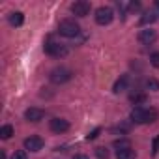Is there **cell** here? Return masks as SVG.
Wrapping results in <instances>:
<instances>
[{
    "label": "cell",
    "instance_id": "9",
    "mask_svg": "<svg viewBox=\"0 0 159 159\" xmlns=\"http://www.w3.org/2000/svg\"><path fill=\"white\" fill-rule=\"evenodd\" d=\"M137 39H139L142 45H150V43H153V41L157 39V34H155V30H152V28H144V30L139 32Z\"/></svg>",
    "mask_w": 159,
    "mask_h": 159
},
{
    "label": "cell",
    "instance_id": "17",
    "mask_svg": "<svg viewBox=\"0 0 159 159\" xmlns=\"http://www.w3.org/2000/svg\"><path fill=\"white\" fill-rule=\"evenodd\" d=\"M146 88L153 90V92H159V81H157V79H148V81H146Z\"/></svg>",
    "mask_w": 159,
    "mask_h": 159
},
{
    "label": "cell",
    "instance_id": "13",
    "mask_svg": "<svg viewBox=\"0 0 159 159\" xmlns=\"http://www.w3.org/2000/svg\"><path fill=\"white\" fill-rule=\"evenodd\" d=\"M129 101H131L133 105H142V103L148 101V96H146L144 92H133V94L129 96Z\"/></svg>",
    "mask_w": 159,
    "mask_h": 159
},
{
    "label": "cell",
    "instance_id": "4",
    "mask_svg": "<svg viewBox=\"0 0 159 159\" xmlns=\"http://www.w3.org/2000/svg\"><path fill=\"white\" fill-rule=\"evenodd\" d=\"M43 49H45V52L49 56H54V58H60V56L67 54V47L62 45V43H58V41H47L43 45Z\"/></svg>",
    "mask_w": 159,
    "mask_h": 159
},
{
    "label": "cell",
    "instance_id": "8",
    "mask_svg": "<svg viewBox=\"0 0 159 159\" xmlns=\"http://www.w3.org/2000/svg\"><path fill=\"white\" fill-rule=\"evenodd\" d=\"M49 127H51L52 133H58L60 135V133H66L69 129V122L64 120V118H52L51 124H49Z\"/></svg>",
    "mask_w": 159,
    "mask_h": 159
},
{
    "label": "cell",
    "instance_id": "26",
    "mask_svg": "<svg viewBox=\"0 0 159 159\" xmlns=\"http://www.w3.org/2000/svg\"><path fill=\"white\" fill-rule=\"evenodd\" d=\"M155 13L159 15V0H157V2H155Z\"/></svg>",
    "mask_w": 159,
    "mask_h": 159
},
{
    "label": "cell",
    "instance_id": "3",
    "mask_svg": "<svg viewBox=\"0 0 159 159\" xmlns=\"http://www.w3.org/2000/svg\"><path fill=\"white\" fill-rule=\"evenodd\" d=\"M96 23L98 25H101V26H105V25H111L112 23V19H114V11H112V8H109V6H101V8H98L96 10Z\"/></svg>",
    "mask_w": 159,
    "mask_h": 159
},
{
    "label": "cell",
    "instance_id": "18",
    "mask_svg": "<svg viewBox=\"0 0 159 159\" xmlns=\"http://www.w3.org/2000/svg\"><path fill=\"white\" fill-rule=\"evenodd\" d=\"M96 155H98V159H109V150L107 148H96Z\"/></svg>",
    "mask_w": 159,
    "mask_h": 159
},
{
    "label": "cell",
    "instance_id": "7",
    "mask_svg": "<svg viewBox=\"0 0 159 159\" xmlns=\"http://www.w3.org/2000/svg\"><path fill=\"white\" fill-rule=\"evenodd\" d=\"M25 150H28V152H39L41 148H43V139L41 137H36V135H32V137H28V139H25Z\"/></svg>",
    "mask_w": 159,
    "mask_h": 159
},
{
    "label": "cell",
    "instance_id": "25",
    "mask_svg": "<svg viewBox=\"0 0 159 159\" xmlns=\"http://www.w3.org/2000/svg\"><path fill=\"white\" fill-rule=\"evenodd\" d=\"M73 159H88V155H83V153H79V155H75Z\"/></svg>",
    "mask_w": 159,
    "mask_h": 159
},
{
    "label": "cell",
    "instance_id": "23",
    "mask_svg": "<svg viewBox=\"0 0 159 159\" xmlns=\"http://www.w3.org/2000/svg\"><path fill=\"white\" fill-rule=\"evenodd\" d=\"M11 159H28V157H26V152H25V150H17V152L11 155Z\"/></svg>",
    "mask_w": 159,
    "mask_h": 159
},
{
    "label": "cell",
    "instance_id": "11",
    "mask_svg": "<svg viewBox=\"0 0 159 159\" xmlns=\"http://www.w3.org/2000/svg\"><path fill=\"white\" fill-rule=\"evenodd\" d=\"M127 83H129V77L127 75H122L118 81L114 83V86H112V92L114 94H120V92H124L125 88H127Z\"/></svg>",
    "mask_w": 159,
    "mask_h": 159
},
{
    "label": "cell",
    "instance_id": "10",
    "mask_svg": "<svg viewBox=\"0 0 159 159\" xmlns=\"http://www.w3.org/2000/svg\"><path fill=\"white\" fill-rule=\"evenodd\" d=\"M43 116H45V111L38 109V107H30L25 111V118L28 122H39V120H43Z\"/></svg>",
    "mask_w": 159,
    "mask_h": 159
},
{
    "label": "cell",
    "instance_id": "21",
    "mask_svg": "<svg viewBox=\"0 0 159 159\" xmlns=\"http://www.w3.org/2000/svg\"><path fill=\"white\" fill-rule=\"evenodd\" d=\"M99 133H101V127H96L94 131H90V133L86 135V140H94V139H98V137H99Z\"/></svg>",
    "mask_w": 159,
    "mask_h": 159
},
{
    "label": "cell",
    "instance_id": "24",
    "mask_svg": "<svg viewBox=\"0 0 159 159\" xmlns=\"http://www.w3.org/2000/svg\"><path fill=\"white\" fill-rule=\"evenodd\" d=\"M140 10V4L139 2H131L129 4V11H139Z\"/></svg>",
    "mask_w": 159,
    "mask_h": 159
},
{
    "label": "cell",
    "instance_id": "22",
    "mask_svg": "<svg viewBox=\"0 0 159 159\" xmlns=\"http://www.w3.org/2000/svg\"><path fill=\"white\" fill-rule=\"evenodd\" d=\"M150 64L153 67H159V52H152L150 54Z\"/></svg>",
    "mask_w": 159,
    "mask_h": 159
},
{
    "label": "cell",
    "instance_id": "1",
    "mask_svg": "<svg viewBox=\"0 0 159 159\" xmlns=\"http://www.w3.org/2000/svg\"><path fill=\"white\" fill-rule=\"evenodd\" d=\"M157 118H159V112L155 109L135 107L131 111V122H135V124H153Z\"/></svg>",
    "mask_w": 159,
    "mask_h": 159
},
{
    "label": "cell",
    "instance_id": "6",
    "mask_svg": "<svg viewBox=\"0 0 159 159\" xmlns=\"http://www.w3.org/2000/svg\"><path fill=\"white\" fill-rule=\"evenodd\" d=\"M71 13L75 17H86L90 13V4L84 2V0H79V2H73L71 4Z\"/></svg>",
    "mask_w": 159,
    "mask_h": 159
},
{
    "label": "cell",
    "instance_id": "19",
    "mask_svg": "<svg viewBox=\"0 0 159 159\" xmlns=\"http://www.w3.org/2000/svg\"><path fill=\"white\" fill-rule=\"evenodd\" d=\"M114 146H116L118 150H124V148H131V144H129V140H125V139H120V140H114Z\"/></svg>",
    "mask_w": 159,
    "mask_h": 159
},
{
    "label": "cell",
    "instance_id": "5",
    "mask_svg": "<svg viewBox=\"0 0 159 159\" xmlns=\"http://www.w3.org/2000/svg\"><path fill=\"white\" fill-rule=\"evenodd\" d=\"M49 77H51V81L54 84H64V83H67L69 79H71V71L67 67H56V69L51 71Z\"/></svg>",
    "mask_w": 159,
    "mask_h": 159
},
{
    "label": "cell",
    "instance_id": "14",
    "mask_svg": "<svg viewBox=\"0 0 159 159\" xmlns=\"http://www.w3.org/2000/svg\"><path fill=\"white\" fill-rule=\"evenodd\" d=\"M23 23H25V15H23L21 11L10 13V25H11V26H21Z\"/></svg>",
    "mask_w": 159,
    "mask_h": 159
},
{
    "label": "cell",
    "instance_id": "20",
    "mask_svg": "<svg viewBox=\"0 0 159 159\" xmlns=\"http://www.w3.org/2000/svg\"><path fill=\"white\" fill-rule=\"evenodd\" d=\"M159 152V135L153 137V142H152V155H157Z\"/></svg>",
    "mask_w": 159,
    "mask_h": 159
},
{
    "label": "cell",
    "instance_id": "15",
    "mask_svg": "<svg viewBox=\"0 0 159 159\" xmlns=\"http://www.w3.org/2000/svg\"><path fill=\"white\" fill-rule=\"evenodd\" d=\"M116 159H135V150L133 148L116 150Z\"/></svg>",
    "mask_w": 159,
    "mask_h": 159
},
{
    "label": "cell",
    "instance_id": "2",
    "mask_svg": "<svg viewBox=\"0 0 159 159\" xmlns=\"http://www.w3.org/2000/svg\"><path fill=\"white\" fill-rule=\"evenodd\" d=\"M79 32H81V26H79L73 19H64L58 25V34L64 38H77Z\"/></svg>",
    "mask_w": 159,
    "mask_h": 159
},
{
    "label": "cell",
    "instance_id": "12",
    "mask_svg": "<svg viewBox=\"0 0 159 159\" xmlns=\"http://www.w3.org/2000/svg\"><path fill=\"white\" fill-rule=\"evenodd\" d=\"M155 19H157V13L150 10V11H144V13H142V17H140L139 23H140V26H146V25H152Z\"/></svg>",
    "mask_w": 159,
    "mask_h": 159
},
{
    "label": "cell",
    "instance_id": "16",
    "mask_svg": "<svg viewBox=\"0 0 159 159\" xmlns=\"http://www.w3.org/2000/svg\"><path fill=\"white\" fill-rule=\"evenodd\" d=\"M11 135H13V127H11L10 124H6V125L0 127V139L8 140V139H11Z\"/></svg>",
    "mask_w": 159,
    "mask_h": 159
}]
</instances>
